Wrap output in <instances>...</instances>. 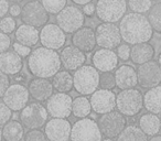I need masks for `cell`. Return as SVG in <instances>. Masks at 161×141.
Wrapping results in <instances>:
<instances>
[{
	"label": "cell",
	"instance_id": "30bf717a",
	"mask_svg": "<svg viewBox=\"0 0 161 141\" xmlns=\"http://www.w3.org/2000/svg\"><path fill=\"white\" fill-rule=\"evenodd\" d=\"M96 44L101 49L114 50L120 45L121 34L115 23H101L95 31Z\"/></svg>",
	"mask_w": 161,
	"mask_h": 141
},
{
	"label": "cell",
	"instance_id": "d6986e66",
	"mask_svg": "<svg viewBox=\"0 0 161 141\" xmlns=\"http://www.w3.org/2000/svg\"><path fill=\"white\" fill-rule=\"evenodd\" d=\"M61 63L66 71H76L85 65V53L78 50L74 45L65 46L60 54Z\"/></svg>",
	"mask_w": 161,
	"mask_h": 141
},
{
	"label": "cell",
	"instance_id": "e575fe53",
	"mask_svg": "<svg viewBox=\"0 0 161 141\" xmlns=\"http://www.w3.org/2000/svg\"><path fill=\"white\" fill-rule=\"evenodd\" d=\"M99 86L103 89L112 90L116 86V79H115V74L112 72H105L102 73L99 76Z\"/></svg>",
	"mask_w": 161,
	"mask_h": 141
},
{
	"label": "cell",
	"instance_id": "d4e9b609",
	"mask_svg": "<svg viewBox=\"0 0 161 141\" xmlns=\"http://www.w3.org/2000/svg\"><path fill=\"white\" fill-rule=\"evenodd\" d=\"M154 47L149 43H140V44H135L131 47L130 52V58L135 64H145L147 62L153 60L154 57Z\"/></svg>",
	"mask_w": 161,
	"mask_h": 141
},
{
	"label": "cell",
	"instance_id": "7c38bea8",
	"mask_svg": "<svg viewBox=\"0 0 161 141\" xmlns=\"http://www.w3.org/2000/svg\"><path fill=\"white\" fill-rule=\"evenodd\" d=\"M138 84L142 88H153L161 84V68L158 62L150 61L145 64L139 65L137 68Z\"/></svg>",
	"mask_w": 161,
	"mask_h": 141
},
{
	"label": "cell",
	"instance_id": "f6af8a7d",
	"mask_svg": "<svg viewBox=\"0 0 161 141\" xmlns=\"http://www.w3.org/2000/svg\"><path fill=\"white\" fill-rule=\"evenodd\" d=\"M21 11H22V8H21L18 3H14V5L10 6V8H9V14L11 17L21 16Z\"/></svg>",
	"mask_w": 161,
	"mask_h": 141
},
{
	"label": "cell",
	"instance_id": "f5cc1de1",
	"mask_svg": "<svg viewBox=\"0 0 161 141\" xmlns=\"http://www.w3.org/2000/svg\"><path fill=\"white\" fill-rule=\"evenodd\" d=\"M151 1H158V0H151Z\"/></svg>",
	"mask_w": 161,
	"mask_h": 141
},
{
	"label": "cell",
	"instance_id": "4dcf8cb0",
	"mask_svg": "<svg viewBox=\"0 0 161 141\" xmlns=\"http://www.w3.org/2000/svg\"><path fill=\"white\" fill-rule=\"evenodd\" d=\"M117 141H149L148 136L137 126H127L120 134L117 137Z\"/></svg>",
	"mask_w": 161,
	"mask_h": 141
},
{
	"label": "cell",
	"instance_id": "3957f363",
	"mask_svg": "<svg viewBox=\"0 0 161 141\" xmlns=\"http://www.w3.org/2000/svg\"><path fill=\"white\" fill-rule=\"evenodd\" d=\"M99 76L101 74L94 66L83 65L76 69L73 75L74 88L78 94L83 96L92 95L99 86Z\"/></svg>",
	"mask_w": 161,
	"mask_h": 141
},
{
	"label": "cell",
	"instance_id": "ac0fdd59",
	"mask_svg": "<svg viewBox=\"0 0 161 141\" xmlns=\"http://www.w3.org/2000/svg\"><path fill=\"white\" fill-rule=\"evenodd\" d=\"M93 66L102 73L112 72L118 66V56L113 50L99 49L92 56Z\"/></svg>",
	"mask_w": 161,
	"mask_h": 141
},
{
	"label": "cell",
	"instance_id": "7a4b0ae2",
	"mask_svg": "<svg viewBox=\"0 0 161 141\" xmlns=\"http://www.w3.org/2000/svg\"><path fill=\"white\" fill-rule=\"evenodd\" d=\"M61 58L56 51L41 46L32 51L28 60V68L38 79L53 77L61 69Z\"/></svg>",
	"mask_w": 161,
	"mask_h": 141
},
{
	"label": "cell",
	"instance_id": "7402d4cb",
	"mask_svg": "<svg viewBox=\"0 0 161 141\" xmlns=\"http://www.w3.org/2000/svg\"><path fill=\"white\" fill-rule=\"evenodd\" d=\"M30 96L36 101H45L53 95V85L47 79H34L28 85Z\"/></svg>",
	"mask_w": 161,
	"mask_h": 141
},
{
	"label": "cell",
	"instance_id": "b9f144b4",
	"mask_svg": "<svg viewBox=\"0 0 161 141\" xmlns=\"http://www.w3.org/2000/svg\"><path fill=\"white\" fill-rule=\"evenodd\" d=\"M11 45V39L6 33L0 32V53L9 51V47Z\"/></svg>",
	"mask_w": 161,
	"mask_h": 141
},
{
	"label": "cell",
	"instance_id": "816d5d0a",
	"mask_svg": "<svg viewBox=\"0 0 161 141\" xmlns=\"http://www.w3.org/2000/svg\"><path fill=\"white\" fill-rule=\"evenodd\" d=\"M103 141H113V140H112V139H110V138H105Z\"/></svg>",
	"mask_w": 161,
	"mask_h": 141
},
{
	"label": "cell",
	"instance_id": "cb8c5ba5",
	"mask_svg": "<svg viewBox=\"0 0 161 141\" xmlns=\"http://www.w3.org/2000/svg\"><path fill=\"white\" fill-rule=\"evenodd\" d=\"M14 38H16V42L25 45L28 47H32L40 41V32L34 27L21 24L17 29Z\"/></svg>",
	"mask_w": 161,
	"mask_h": 141
},
{
	"label": "cell",
	"instance_id": "277c9868",
	"mask_svg": "<svg viewBox=\"0 0 161 141\" xmlns=\"http://www.w3.org/2000/svg\"><path fill=\"white\" fill-rule=\"evenodd\" d=\"M116 107L124 116H136L143 108V95L136 88L121 90L116 96Z\"/></svg>",
	"mask_w": 161,
	"mask_h": 141
},
{
	"label": "cell",
	"instance_id": "db71d44e",
	"mask_svg": "<svg viewBox=\"0 0 161 141\" xmlns=\"http://www.w3.org/2000/svg\"><path fill=\"white\" fill-rule=\"evenodd\" d=\"M160 123H161V118H160Z\"/></svg>",
	"mask_w": 161,
	"mask_h": 141
},
{
	"label": "cell",
	"instance_id": "d590c367",
	"mask_svg": "<svg viewBox=\"0 0 161 141\" xmlns=\"http://www.w3.org/2000/svg\"><path fill=\"white\" fill-rule=\"evenodd\" d=\"M17 23L12 17H5L0 20V30L3 33L10 34L16 30Z\"/></svg>",
	"mask_w": 161,
	"mask_h": 141
},
{
	"label": "cell",
	"instance_id": "ab89813d",
	"mask_svg": "<svg viewBox=\"0 0 161 141\" xmlns=\"http://www.w3.org/2000/svg\"><path fill=\"white\" fill-rule=\"evenodd\" d=\"M12 47H14V51L16 52L18 55H20L21 57H27V56H30V54L32 53L31 47H28L25 45H22L20 43L16 42L12 44Z\"/></svg>",
	"mask_w": 161,
	"mask_h": 141
},
{
	"label": "cell",
	"instance_id": "9c48e42d",
	"mask_svg": "<svg viewBox=\"0 0 161 141\" xmlns=\"http://www.w3.org/2000/svg\"><path fill=\"white\" fill-rule=\"evenodd\" d=\"M127 121L123 114L119 111H110L102 115L97 120V125L99 127L102 134L105 138L114 139L118 137L125 129Z\"/></svg>",
	"mask_w": 161,
	"mask_h": 141
},
{
	"label": "cell",
	"instance_id": "f546056e",
	"mask_svg": "<svg viewBox=\"0 0 161 141\" xmlns=\"http://www.w3.org/2000/svg\"><path fill=\"white\" fill-rule=\"evenodd\" d=\"M92 111V106H91L90 99L87 97L80 96L73 99L72 104V114L80 119L87 118Z\"/></svg>",
	"mask_w": 161,
	"mask_h": 141
},
{
	"label": "cell",
	"instance_id": "44dd1931",
	"mask_svg": "<svg viewBox=\"0 0 161 141\" xmlns=\"http://www.w3.org/2000/svg\"><path fill=\"white\" fill-rule=\"evenodd\" d=\"M115 79H116V86L121 90L135 88L138 85L137 71L131 65L128 64L120 65L115 71Z\"/></svg>",
	"mask_w": 161,
	"mask_h": 141
},
{
	"label": "cell",
	"instance_id": "1f68e13d",
	"mask_svg": "<svg viewBox=\"0 0 161 141\" xmlns=\"http://www.w3.org/2000/svg\"><path fill=\"white\" fill-rule=\"evenodd\" d=\"M147 18L152 30L157 33L161 34V3L152 6V8L149 10V14Z\"/></svg>",
	"mask_w": 161,
	"mask_h": 141
},
{
	"label": "cell",
	"instance_id": "52a82bcc",
	"mask_svg": "<svg viewBox=\"0 0 161 141\" xmlns=\"http://www.w3.org/2000/svg\"><path fill=\"white\" fill-rule=\"evenodd\" d=\"M49 112L40 103H31L20 112V122L28 129H40L47 122Z\"/></svg>",
	"mask_w": 161,
	"mask_h": 141
},
{
	"label": "cell",
	"instance_id": "7bdbcfd3",
	"mask_svg": "<svg viewBox=\"0 0 161 141\" xmlns=\"http://www.w3.org/2000/svg\"><path fill=\"white\" fill-rule=\"evenodd\" d=\"M9 1L8 0H0V18H5L9 11Z\"/></svg>",
	"mask_w": 161,
	"mask_h": 141
},
{
	"label": "cell",
	"instance_id": "60d3db41",
	"mask_svg": "<svg viewBox=\"0 0 161 141\" xmlns=\"http://www.w3.org/2000/svg\"><path fill=\"white\" fill-rule=\"evenodd\" d=\"M10 86V79L8 75H6L5 73H3L0 71V98L3 97L6 90L8 89V87Z\"/></svg>",
	"mask_w": 161,
	"mask_h": 141
},
{
	"label": "cell",
	"instance_id": "8fae6325",
	"mask_svg": "<svg viewBox=\"0 0 161 141\" xmlns=\"http://www.w3.org/2000/svg\"><path fill=\"white\" fill-rule=\"evenodd\" d=\"M21 20L25 24L34 28L44 27L49 21V14L39 1H30L25 3L21 11Z\"/></svg>",
	"mask_w": 161,
	"mask_h": 141
},
{
	"label": "cell",
	"instance_id": "d6a6232c",
	"mask_svg": "<svg viewBox=\"0 0 161 141\" xmlns=\"http://www.w3.org/2000/svg\"><path fill=\"white\" fill-rule=\"evenodd\" d=\"M43 8L50 14H58L66 7V0H42Z\"/></svg>",
	"mask_w": 161,
	"mask_h": 141
},
{
	"label": "cell",
	"instance_id": "c3c4849f",
	"mask_svg": "<svg viewBox=\"0 0 161 141\" xmlns=\"http://www.w3.org/2000/svg\"><path fill=\"white\" fill-rule=\"evenodd\" d=\"M157 62H158L159 66H160V68H161V53L159 54V56H158V61H157Z\"/></svg>",
	"mask_w": 161,
	"mask_h": 141
},
{
	"label": "cell",
	"instance_id": "8992f818",
	"mask_svg": "<svg viewBox=\"0 0 161 141\" xmlns=\"http://www.w3.org/2000/svg\"><path fill=\"white\" fill-rule=\"evenodd\" d=\"M102 136L97 122L87 117L74 122L69 139L71 141H103Z\"/></svg>",
	"mask_w": 161,
	"mask_h": 141
},
{
	"label": "cell",
	"instance_id": "4316f807",
	"mask_svg": "<svg viewBox=\"0 0 161 141\" xmlns=\"http://www.w3.org/2000/svg\"><path fill=\"white\" fill-rule=\"evenodd\" d=\"M139 128L145 132L147 136H157L161 131L160 118L157 115L148 112L140 117L139 119Z\"/></svg>",
	"mask_w": 161,
	"mask_h": 141
},
{
	"label": "cell",
	"instance_id": "836d02e7",
	"mask_svg": "<svg viewBox=\"0 0 161 141\" xmlns=\"http://www.w3.org/2000/svg\"><path fill=\"white\" fill-rule=\"evenodd\" d=\"M128 7L135 14H143L152 8L151 0H128Z\"/></svg>",
	"mask_w": 161,
	"mask_h": 141
},
{
	"label": "cell",
	"instance_id": "bcb514c9",
	"mask_svg": "<svg viewBox=\"0 0 161 141\" xmlns=\"http://www.w3.org/2000/svg\"><path fill=\"white\" fill-rule=\"evenodd\" d=\"M72 1L78 6H85V5H87V3H91L92 0H72Z\"/></svg>",
	"mask_w": 161,
	"mask_h": 141
},
{
	"label": "cell",
	"instance_id": "ee69618b",
	"mask_svg": "<svg viewBox=\"0 0 161 141\" xmlns=\"http://www.w3.org/2000/svg\"><path fill=\"white\" fill-rule=\"evenodd\" d=\"M83 14H85V16H87V17H92L93 14L96 12V6L94 5V3H87V5H85L83 7Z\"/></svg>",
	"mask_w": 161,
	"mask_h": 141
},
{
	"label": "cell",
	"instance_id": "ba28073f",
	"mask_svg": "<svg viewBox=\"0 0 161 141\" xmlns=\"http://www.w3.org/2000/svg\"><path fill=\"white\" fill-rule=\"evenodd\" d=\"M56 23L65 33H75L80 28H83L85 14L74 6H67L56 14Z\"/></svg>",
	"mask_w": 161,
	"mask_h": 141
},
{
	"label": "cell",
	"instance_id": "e0dca14e",
	"mask_svg": "<svg viewBox=\"0 0 161 141\" xmlns=\"http://www.w3.org/2000/svg\"><path fill=\"white\" fill-rule=\"evenodd\" d=\"M72 126L69 120L62 118H52L45 123L44 133L50 141H69Z\"/></svg>",
	"mask_w": 161,
	"mask_h": 141
},
{
	"label": "cell",
	"instance_id": "f907efd6",
	"mask_svg": "<svg viewBox=\"0 0 161 141\" xmlns=\"http://www.w3.org/2000/svg\"><path fill=\"white\" fill-rule=\"evenodd\" d=\"M0 141H3V129L0 128Z\"/></svg>",
	"mask_w": 161,
	"mask_h": 141
},
{
	"label": "cell",
	"instance_id": "ffe728a7",
	"mask_svg": "<svg viewBox=\"0 0 161 141\" xmlns=\"http://www.w3.org/2000/svg\"><path fill=\"white\" fill-rule=\"evenodd\" d=\"M72 44L84 53L92 52L97 45L95 31L90 27L80 28L72 35Z\"/></svg>",
	"mask_w": 161,
	"mask_h": 141
},
{
	"label": "cell",
	"instance_id": "9a60e30c",
	"mask_svg": "<svg viewBox=\"0 0 161 141\" xmlns=\"http://www.w3.org/2000/svg\"><path fill=\"white\" fill-rule=\"evenodd\" d=\"M40 42L44 47L51 50H60L66 42L65 32L54 23L45 24L40 31Z\"/></svg>",
	"mask_w": 161,
	"mask_h": 141
},
{
	"label": "cell",
	"instance_id": "5bb4252c",
	"mask_svg": "<svg viewBox=\"0 0 161 141\" xmlns=\"http://www.w3.org/2000/svg\"><path fill=\"white\" fill-rule=\"evenodd\" d=\"M30 93L28 87L21 84H14L8 87L3 95V103L12 111H21L29 103Z\"/></svg>",
	"mask_w": 161,
	"mask_h": 141
},
{
	"label": "cell",
	"instance_id": "681fc988",
	"mask_svg": "<svg viewBox=\"0 0 161 141\" xmlns=\"http://www.w3.org/2000/svg\"><path fill=\"white\" fill-rule=\"evenodd\" d=\"M8 1H11V3H21L22 0H8Z\"/></svg>",
	"mask_w": 161,
	"mask_h": 141
},
{
	"label": "cell",
	"instance_id": "83f0119b",
	"mask_svg": "<svg viewBox=\"0 0 161 141\" xmlns=\"http://www.w3.org/2000/svg\"><path fill=\"white\" fill-rule=\"evenodd\" d=\"M52 85L58 93H69L74 88L73 75L69 71H58L52 79Z\"/></svg>",
	"mask_w": 161,
	"mask_h": 141
},
{
	"label": "cell",
	"instance_id": "5b68a950",
	"mask_svg": "<svg viewBox=\"0 0 161 141\" xmlns=\"http://www.w3.org/2000/svg\"><path fill=\"white\" fill-rule=\"evenodd\" d=\"M127 11L126 0H98L96 5L97 18L105 23L120 21Z\"/></svg>",
	"mask_w": 161,
	"mask_h": 141
},
{
	"label": "cell",
	"instance_id": "4fadbf2b",
	"mask_svg": "<svg viewBox=\"0 0 161 141\" xmlns=\"http://www.w3.org/2000/svg\"><path fill=\"white\" fill-rule=\"evenodd\" d=\"M73 99L66 93H55L47 100V110L53 118L66 119L72 114Z\"/></svg>",
	"mask_w": 161,
	"mask_h": 141
},
{
	"label": "cell",
	"instance_id": "74e56055",
	"mask_svg": "<svg viewBox=\"0 0 161 141\" xmlns=\"http://www.w3.org/2000/svg\"><path fill=\"white\" fill-rule=\"evenodd\" d=\"M12 116V110L3 101H0V126L9 122Z\"/></svg>",
	"mask_w": 161,
	"mask_h": 141
},
{
	"label": "cell",
	"instance_id": "f35d334b",
	"mask_svg": "<svg viewBox=\"0 0 161 141\" xmlns=\"http://www.w3.org/2000/svg\"><path fill=\"white\" fill-rule=\"evenodd\" d=\"M130 52L131 49L128 44H120L117 47V56L118 58H120L121 61H128L130 58Z\"/></svg>",
	"mask_w": 161,
	"mask_h": 141
},
{
	"label": "cell",
	"instance_id": "7dc6e473",
	"mask_svg": "<svg viewBox=\"0 0 161 141\" xmlns=\"http://www.w3.org/2000/svg\"><path fill=\"white\" fill-rule=\"evenodd\" d=\"M149 141H161V136H159V134H157V136L151 137V139H150Z\"/></svg>",
	"mask_w": 161,
	"mask_h": 141
},
{
	"label": "cell",
	"instance_id": "2e32d148",
	"mask_svg": "<svg viewBox=\"0 0 161 141\" xmlns=\"http://www.w3.org/2000/svg\"><path fill=\"white\" fill-rule=\"evenodd\" d=\"M91 106L92 110L96 114L104 115L107 112L114 111L116 107V95L113 90L108 89H97L91 96Z\"/></svg>",
	"mask_w": 161,
	"mask_h": 141
},
{
	"label": "cell",
	"instance_id": "6da1fadb",
	"mask_svg": "<svg viewBox=\"0 0 161 141\" xmlns=\"http://www.w3.org/2000/svg\"><path fill=\"white\" fill-rule=\"evenodd\" d=\"M121 39L128 44L148 43L152 39L153 30L143 14L130 12L124 16L119 23Z\"/></svg>",
	"mask_w": 161,
	"mask_h": 141
},
{
	"label": "cell",
	"instance_id": "8d00e7d4",
	"mask_svg": "<svg viewBox=\"0 0 161 141\" xmlns=\"http://www.w3.org/2000/svg\"><path fill=\"white\" fill-rule=\"evenodd\" d=\"M25 141H47V136L40 129H32L25 133Z\"/></svg>",
	"mask_w": 161,
	"mask_h": 141
},
{
	"label": "cell",
	"instance_id": "f1b7e54d",
	"mask_svg": "<svg viewBox=\"0 0 161 141\" xmlns=\"http://www.w3.org/2000/svg\"><path fill=\"white\" fill-rule=\"evenodd\" d=\"M22 138H25V130L21 122L12 120L3 126V139L5 141H21Z\"/></svg>",
	"mask_w": 161,
	"mask_h": 141
},
{
	"label": "cell",
	"instance_id": "484cf974",
	"mask_svg": "<svg viewBox=\"0 0 161 141\" xmlns=\"http://www.w3.org/2000/svg\"><path fill=\"white\" fill-rule=\"evenodd\" d=\"M143 107L151 114H161V85L147 90L143 96Z\"/></svg>",
	"mask_w": 161,
	"mask_h": 141
},
{
	"label": "cell",
	"instance_id": "603a6c76",
	"mask_svg": "<svg viewBox=\"0 0 161 141\" xmlns=\"http://www.w3.org/2000/svg\"><path fill=\"white\" fill-rule=\"evenodd\" d=\"M23 67L22 57L14 51L0 53V71L6 75H16Z\"/></svg>",
	"mask_w": 161,
	"mask_h": 141
}]
</instances>
